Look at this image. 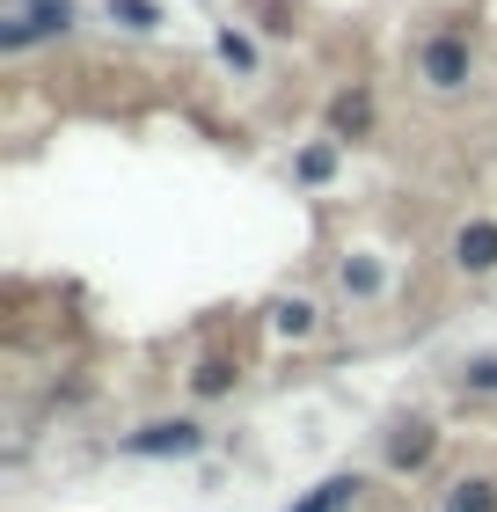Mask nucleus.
<instances>
[{
    "instance_id": "obj_11",
    "label": "nucleus",
    "mask_w": 497,
    "mask_h": 512,
    "mask_svg": "<svg viewBox=\"0 0 497 512\" xmlns=\"http://www.w3.org/2000/svg\"><path fill=\"white\" fill-rule=\"evenodd\" d=\"M293 176H300V183H329V176H337V147H307V154L293 161Z\"/></svg>"
},
{
    "instance_id": "obj_15",
    "label": "nucleus",
    "mask_w": 497,
    "mask_h": 512,
    "mask_svg": "<svg viewBox=\"0 0 497 512\" xmlns=\"http://www.w3.org/2000/svg\"><path fill=\"white\" fill-rule=\"evenodd\" d=\"M220 59L234 66V74H256V44L242 30H220Z\"/></svg>"
},
{
    "instance_id": "obj_10",
    "label": "nucleus",
    "mask_w": 497,
    "mask_h": 512,
    "mask_svg": "<svg viewBox=\"0 0 497 512\" xmlns=\"http://www.w3.org/2000/svg\"><path fill=\"white\" fill-rule=\"evenodd\" d=\"M191 388L205 395V403H212V395H227V388H234V359H205L198 374H191Z\"/></svg>"
},
{
    "instance_id": "obj_13",
    "label": "nucleus",
    "mask_w": 497,
    "mask_h": 512,
    "mask_svg": "<svg viewBox=\"0 0 497 512\" xmlns=\"http://www.w3.org/2000/svg\"><path fill=\"white\" fill-rule=\"evenodd\" d=\"M110 22H125V30H154L161 8H154V0H110Z\"/></svg>"
},
{
    "instance_id": "obj_1",
    "label": "nucleus",
    "mask_w": 497,
    "mask_h": 512,
    "mask_svg": "<svg viewBox=\"0 0 497 512\" xmlns=\"http://www.w3.org/2000/svg\"><path fill=\"white\" fill-rule=\"evenodd\" d=\"M74 30V0H0V52H30L37 37Z\"/></svg>"
},
{
    "instance_id": "obj_9",
    "label": "nucleus",
    "mask_w": 497,
    "mask_h": 512,
    "mask_svg": "<svg viewBox=\"0 0 497 512\" xmlns=\"http://www.w3.org/2000/svg\"><path fill=\"white\" fill-rule=\"evenodd\" d=\"M271 330H278V337H307V330H315V308H307V300H278V308H271Z\"/></svg>"
},
{
    "instance_id": "obj_14",
    "label": "nucleus",
    "mask_w": 497,
    "mask_h": 512,
    "mask_svg": "<svg viewBox=\"0 0 497 512\" xmlns=\"http://www.w3.org/2000/svg\"><path fill=\"white\" fill-rule=\"evenodd\" d=\"M461 388H468V395H497V352L468 359V366H461Z\"/></svg>"
},
{
    "instance_id": "obj_5",
    "label": "nucleus",
    "mask_w": 497,
    "mask_h": 512,
    "mask_svg": "<svg viewBox=\"0 0 497 512\" xmlns=\"http://www.w3.org/2000/svg\"><path fill=\"white\" fill-rule=\"evenodd\" d=\"M366 132H373V96L366 88H344L329 103V139H366Z\"/></svg>"
},
{
    "instance_id": "obj_8",
    "label": "nucleus",
    "mask_w": 497,
    "mask_h": 512,
    "mask_svg": "<svg viewBox=\"0 0 497 512\" xmlns=\"http://www.w3.org/2000/svg\"><path fill=\"white\" fill-rule=\"evenodd\" d=\"M446 512H497V483H483V476H461L454 491H446Z\"/></svg>"
},
{
    "instance_id": "obj_12",
    "label": "nucleus",
    "mask_w": 497,
    "mask_h": 512,
    "mask_svg": "<svg viewBox=\"0 0 497 512\" xmlns=\"http://www.w3.org/2000/svg\"><path fill=\"white\" fill-rule=\"evenodd\" d=\"M344 293H381V264H373V256H351V264H344Z\"/></svg>"
},
{
    "instance_id": "obj_2",
    "label": "nucleus",
    "mask_w": 497,
    "mask_h": 512,
    "mask_svg": "<svg viewBox=\"0 0 497 512\" xmlns=\"http://www.w3.org/2000/svg\"><path fill=\"white\" fill-rule=\"evenodd\" d=\"M468 66H476V52H468L461 30H432V37L417 44V74H424V88H439V96L468 88Z\"/></svg>"
},
{
    "instance_id": "obj_7",
    "label": "nucleus",
    "mask_w": 497,
    "mask_h": 512,
    "mask_svg": "<svg viewBox=\"0 0 497 512\" xmlns=\"http://www.w3.org/2000/svg\"><path fill=\"white\" fill-rule=\"evenodd\" d=\"M388 461H395V469H424V461H432V425H402Z\"/></svg>"
},
{
    "instance_id": "obj_6",
    "label": "nucleus",
    "mask_w": 497,
    "mask_h": 512,
    "mask_svg": "<svg viewBox=\"0 0 497 512\" xmlns=\"http://www.w3.org/2000/svg\"><path fill=\"white\" fill-rule=\"evenodd\" d=\"M359 491H366L359 476H329V483H315V491H307V498H300L293 512H344V505L359 498Z\"/></svg>"
},
{
    "instance_id": "obj_3",
    "label": "nucleus",
    "mask_w": 497,
    "mask_h": 512,
    "mask_svg": "<svg viewBox=\"0 0 497 512\" xmlns=\"http://www.w3.org/2000/svg\"><path fill=\"white\" fill-rule=\"evenodd\" d=\"M198 447H205V425H191V417H161V425L125 432V454H139V461H183Z\"/></svg>"
},
{
    "instance_id": "obj_4",
    "label": "nucleus",
    "mask_w": 497,
    "mask_h": 512,
    "mask_svg": "<svg viewBox=\"0 0 497 512\" xmlns=\"http://www.w3.org/2000/svg\"><path fill=\"white\" fill-rule=\"evenodd\" d=\"M454 264L476 271V278L497 271V220H468V227H461V235H454Z\"/></svg>"
}]
</instances>
